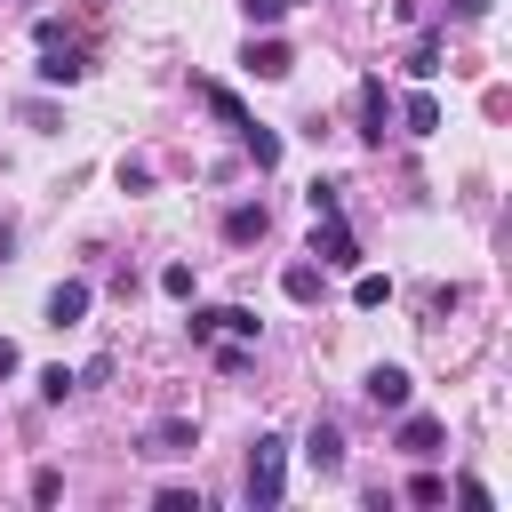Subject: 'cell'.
<instances>
[{
	"label": "cell",
	"instance_id": "12",
	"mask_svg": "<svg viewBox=\"0 0 512 512\" xmlns=\"http://www.w3.org/2000/svg\"><path fill=\"white\" fill-rule=\"evenodd\" d=\"M152 456H192V416H160L152 424Z\"/></svg>",
	"mask_w": 512,
	"mask_h": 512
},
{
	"label": "cell",
	"instance_id": "22",
	"mask_svg": "<svg viewBox=\"0 0 512 512\" xmlns=\"http://www.w3.org/2000/svg\"><path fill=\"white\" fill-rule=\"evenodd\" d=\"M160 288L168 296H192V264H160Z\"/></svg>",
	"mask_w": 512,
	"mask_h": 512
},
{
	"label": "cell",
	"instance_id": "15",
	"mask_svg": "<svg viewBox=\"0 0 512 512\" xmlns=\"http://www.w3.org/2000/svg\"><path fill=\"white\" fill-rule=\"evenodd\" d=\"M384 296H392V280H384V272H360V280H352V304H360V312H376Z\"/></svg>",
	"mask_w": 512,
	"mask_h": 512
},
{
	"label": "cell",
	"instance_id": "5",
	"mask_svg": "<svg viewBox=\"0 0 512 512\" xmlns=\"http://www.w3.org/2000/svg\"><path fill=\"white\" fill-rule=\"evenodd\" d=\"M408 392H416V384H408V368H392V360H384V368H368V400H376V408H392V416H400V408H408Z\"/></svg>",
	"mask_w": 512,
	"mask_h": 512
},
{
	"label": "cell",
	"instance_id": "2",
	"mask_svg": "<svg viewBox=\"0 0 512 512\" xmlns=\"http://www.w3.org/2000/svg\"><path fill=\"white\" fill-rule=\"evenodd\" d=\"M312 256H320V272H352L360 264V240H352V224L328 208V216H312Z\"/></svg>",
	"mask_w": 512,
	"mask_h": 512
},
{
	"label": "cell",
	"instance_id": "9",
	"mask_svg": "<svg viewBox=\"0 0 512 512\" xmlns=\"http://www.w3.org/2000/svg\"><path fill=\"white\" fill-rule=\"evenodd\" d=\"M440 440H448L440 416H408V408H400V448H408V456H440Z\"/></svg>",
	"mask_w": 512,
	"mask_h": 512
},
{
	"label": "cell",
	"instance_id": "17",
	"mask_svg": "<svg viewBox=\"0 0 512 512\" xmlns=\"http://www.w3.org/2000/svg\"><path fill=\"white\" fill-rule=\"evenodd\" d=\"M408 72L432 80V72H440V40H416V48H408Z\"/></svg>",
	"mask_w": 512,
	"mask_h": 512
},
{
	"label": "cell",
	"instance_id": "16",
	"mask_svg": "<svg viewBox=\"0 0 512 512\" xmlns=\"http://www.w3.org/2000/svg\"><path fill=\"white\" fill-rule=\"evenodd\" d=\"M440 128V104L432 96H408V136H432Z\"/></svg>",
	"mask_w": 512,
	"mask_h": 512
},
{
	"label": "cell",
	"instance_id": "4",
	"mask_svg": "<svg viewBox=\"0 0 512 512\" xmlns=\"http://www.w3.org/2000/svg\"><path fill=\"white\" fill-rule=\"evenodd\" d=\"M304 464H312L320 480H336V472H344V432H336V424H312V432H304Z\"/></svg>",
	"mask_w": 512,
	"mask_h": 512
},
{
	"label": "cell",
	"instance_id": "10",
	"mask_svg": "<svg viewBox=\"0 0 512 512\" xmlns=\"http://www.w3.org/2000/svg\"><path fill=\"white\" fill-rule=\"evenodd\" d=\"M288 64H296L288 40H248V72H256V80H288Z\"/></svg>",
	"mask_w": 512,
	"mask_h": 512
},
{
	"label": "cell",
	"instance_id": "19",
	"mask_svg": "<svg viewBox=\"0 0 512 512\" xmlns=\"http://www.w3.org/2000/svg\"><path fill=\"white\" fill-rule=\"evenodd\" d=\"M208 112H216V120H232V128H240V120H248V112H240V96H232V88H208Z\"/></svg>",
	"mask_w": 512,
	"mask_h": 512
},
{
	"label": "cell",
	"instance_id": "21",
	"mask_svg": "<svg viewBox=\"0 0 512 512\" xmlns=\"http://www.w3.org/2000/svg\"><path fill=\"white\" fill-rule=\"evenodd\" d=\"M240 8H248V24H264V32L288 16V0H240Z\"/></svg>",
	"mask_w": 512,
	"mask_h": 512
},
{
	"label": "cell",
	"instance_id": "6",
	"mask_svg": "<svg viewBox=\"0 0 512 512\" xmlns=\"http://www.w3.org/2000/svg\"><path fill=\"white\" fill-rule=\"evenodd\" d=\"M384 128H392V104H384V80H360V136H368V144H384Z\"/></svg>",
	"mask_w": 512,
	"mask_h": 512
},
{
	"label": "cell",
	"instance_id": "8",
	"mask_svg": "<svg viewBox=\"0 0 512 512\" xmlns=\"http://www.w3.org/2000/svg\"><path fill=\"white\" fill-rule=\"evenodd\" d=\"M80 312H88V280H56L48 288V328H72Z\"/></svg>",
	"mask_w": 512,
	"mask_h": 512
},
{
	"label": "cell",
	"instance_id": "18",
	"mask_svg": "<svg viewBox=\"0 0 512 512\" xmlns=\"http://www.w3.org/2000/svg\"><path fill=\"white\" fill-rule=\"evenodd\" d=\"M440 496H448L440 472H416V480H408V504H440Z\"/></svg>",
	"mask_w": 512,
	"mask_h": 512
},
{
	"label": "cell",
	"instance_id": "11",
	"mask_svg": "<svg viewBox=\"0 0 512 512\" xmlns=\"http://www.w3.org/2000/svg\"><path fill=\"white\" fill-rule=\"evenodd\" d=\"M32 72H40V80H48V88H72V80H80V72H88V64H80V56H72V48H56V40H48V56H40V64H32Z\"/></svg>",
	"mask_w": 512,
	"mask_h": 512
},
{
	"label": "cell",
	"instance_id": "1",
	"mask_svg": "<svg viewBox=\"0 0 512 512\" xmlns=\"http://www.w3.org/2000/svg\"><path fill=\"white\" fill-rule=\"evenodd\" d=\"M240 488H248V504H256V512H272V504H280V488H288V440H272V432H264V440L248 448V480H240Z\"/></svg>",
	"mask_w": 512,
	"mask_h": 512
},
{
	"label": "cell",
	"instance_id": "7",
	"mask_svg": "<svg viewBox=\"0 0 512 512\" xmlns=\"http://www.w3.org/2000/svg\"><path fill=\"white\" fill-rule=\"evenodd\" d=\"M264 224H272V216H264V200H240V208H224V240H232V248L264 240Z\"/></svg>",
	"mask_w": 512,
	"mask_h": 512
},
{
	"label": "cell",
	"instance_id": "23",
	"mask_svg": "<svg viewBox=\"0 0 512 512\" xmlns=\"http://www.w3.org/2000/svg\"><path fill=\"white\" fill-rule=\"evenodd\" d=\"M448 8H456V16H464V24H480V16H488V8H496V0H448Z\"/></svg>",
	"mask_w": 512,
	"mask_h": 512
},
{
	"label": "cell",
	"instance_id": "20",
	"mask_svg": "<svg viewBox=\"0 0 512 512\" xmlns=\"http://www.w3.org/2000/svg\"><path fill=\"white\" fill-rule=\"evenodd\" d=\"M72 384H80V376H72V368H40V400H64V392H72Z\"/></svg>",
	"mask_w": 512,
	"mask_h": 512
},
{
	"label": "cell",
	"instance_id": "14",
	"mask_svg": "<svg viewBox=\"0 0 512 512\" xmlns=\"http://www.w3.org/2000/svg\"><path fill=\"white\" fill-rule=\"evenodd\" d=\"M280 288H288L296 304H312V296H320V264H288V272H280Z\"/></svg>",
	"mask_w": 512,
	"mask_h": 512
},
{
	"label": "cell",
	"instance_id": "13",
	"mask_svg": "<svg viewBox=\"0 0 512 512\" xmlns=\"http://www.w3.org/2000/svg\"><path fill=\"white\" fill-rule=\"evenodd\" d=\"M240 144H248V160H256V168H280V136H272V128L240 120Z\"/></svg>",
	"mask_w": 512,
	"mask_h": 512
},
{
	"label": "cell",
	"instance_id": "24",
	"mask_svg": "<svg viewBox=\"0 0 512 512\" xmlns=\"http://www.w3.org/2000/svg\"><path fill=\"white\" fill-rule=\"evenodd\" d=\"M16 368H24V352H16L8 336H0V376H16Z\"/></svg>",
	"mask_w": 512,
	"mask_h": 512
},
{
	"label": "cell",
	"instance_id": "3",
	"mask_svg": "<svg viewBox=\"0 0 512 512\" xmlns=\"http://www.w3.org/2000/svg\"><path fill=\"white\" fill-rule=\"evenodd\" d=\"M192 336L208 344V336H232V344H248L256 336V312L248 304H216V312H192Z\"/></svg>",
	"mask_w": 512,
	"mask_h": 512
}]
</instances>
